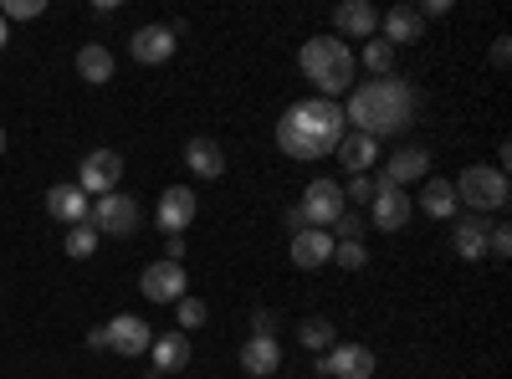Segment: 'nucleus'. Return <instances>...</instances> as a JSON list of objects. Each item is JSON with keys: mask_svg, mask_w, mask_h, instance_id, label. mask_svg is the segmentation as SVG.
Returning a JSON list of instances; mask_svg holds the SVG:
<instances>
[{"mask_svg": "<svg viewBox=\"0 0 512 379\" xmlns=\"http://www.w3.org/2000/svg\"><path fill=\"white\" fill-rule=\"evenodd\" d=\"M507 57H512V47H507V36H497V41H492V67H507Z\"/></svg>", "mask_w": 512, "mask_h": 379, "instance_id": "4c0bfd02", "label": "nucleus"}, {"mask_svg": "<svg viewBox=\"0 0 512 379\" xmlns=\"http://www.w3.org/2000/svg\"><path fill=\"white\" fill-rule=\"evenodd\" d=\"M344 134H349L344 103H328V98H303L277 118V149L287 159H303V164L333 154Z\"/></svg>", "mask_w": 512, "mask_h": 379, "instance_id": "f03ea898", "label": "nucleus"}, {"mask_svg": "<svg viewBox=\"0 0 512 379\" xmlns=\"http://www.w3.org/2000/svg\"><path fill=\"white\" fill-rule=\"evenodd\" d=\"M415 210H425V216H436V221H456V210H461L456 185L431 175V180H425V190H420V200H415Z\"/></svg>", "mask_w": 512, "mask_h": 379, "instance_id": "b1692460", "label": "nucleus"}, {"mask_svg": "<svg viewBox=\"0 0 512 379\" xmlns=\"http://www.w3.org/2000/svg\"><path fill=\"white\" fill-rule=\"evenodd\" d=\"M185 251H190L185 236H169V241H164V262H185Z\"/></svg>", "mask_w": 512, "mask_h": 379, "instance_id": "f704fd0d", "label": "nucleus"}, {"mask_svg": "<svg viewBox=\"0 0 512 379\" xmlns=\"http://www.w3.org/2000/svg\"><path fill=\"white\" fill-rule=\"evenodd\" d=\"M451 185H456V200L472 205V216H482V221L507 210V175L492 170V164H466Z\"/></svg>", "mask_w": 512, "mask_h": 379, "instance_id": "20e7f679", "label": "nucleus"}, {"mask_svg": "<svg viewBox=\"0 0 512 379\" xmlns=\"http://www.w3.org/2000/svg\"><path fill=\"white\" fill-rule=\"evenodd\" d=\"M185 170L195 180H221L226 175V149L216 139H190L185 144Z\"/></svg>", "mask_w": 512, "mask_h": 379, "instance_id": "412c9836", "label": "nucleus"}, {"mask_svg": "<svg viewBox=\"0 0 512 379\" xmlns=\"http://www.w3.org/2000/svg\"><path fill=\"white\" fill-rule=\"evenodd\" d=\"M241 369L251 379H272L282 369V344H277V333H251V339L241 344Z\"/></svg>", "mask_w": 512, "mask_h": 379, "instance_id": "2eb2a0df", "label": "nucleus"}, {"mask_svg": "<svg viewBox=\"0 0 512 379\" xmlns=\"http://www.w3.org/2000/svg\"><path fill=\"white\" fill-rule=\"evenodd\" d=\"M379 175L390 185H400V190L415 185V180H431V149H425V144H405V149L390 154V164H384Z\"/></svg>", "mask_w": 512, "mask_h": 379, "instance_id": "4468645a", "label": "nucleus"}, {"mask_svg": "<svg viewBox=\"0 0 512 379\" xmlns=\"http://www.w3.org/2000/svg\"><path fill=\"white\" fill-rule=\"evenodd\" d=\"M282 226H287L292 236H297V231H308V221H303V210H297V205H287V210H282Z\"/></svg>", "mask_w": 512, "mask_h": 379, "instance_id": "c9c22d12", "label": "nucleus"}, {"mask_svg": "<svg viewBox=\"0 0 512 379\" xmlns=\"http://www.w3.org/2000/svg\"><path fill=\"white\" fill-rule=\"evenodd\" d=\"M118 180H123V154L118 149H93L88 159L77 164V190L82 195H108V190H118Z\"/></svg>", "mask_w": 512, "mask_h": 379, "instance_id": "6e6552de", "label": "nucleus"}, {"mask_svg": "<svg viewBox=\"0 0 512 379\" xmlns=\"http://www.w3.org/2000/svg\"><path fill=\"white\" fill-rule=\"evenodd\" d=\"M113 72H118V62H113V52L103 47V41H88V47L77 52V77H82V82L103 88V82H113Z\"/></svg>", "mask_w": 512, "mask_h": 379, "instance_id": "393cba45", "label": "nucleus"}, {"mask_svg": "<svg viewBox=\"0 0 512 379\" xmlns=\"http://www.w3.org/2000/svg\"><path fill=\"white\" fill-rule=\"evenodd\" d=\"M149 349H154V369H149V379L190 369V333H180V328H169V333H159V339H154Z\"/></svg>", "mask_w": 512, "mask_h": 379, "instance_id": "a211bd4d", "label": "nucleus"}, {"mask_svg": "<svg viewBox=\"0 0 512 379\" xmlns=\"http://www.w3.org/2000/svg\"><path fill=\"white\" fill-rule=\"evenodd\" d=\"M287 257H292V267H303V272H318V267H328L333 262V236L328 231H297L292 241H287Z\"/></svg>", "mask_w": 512, "mask_h": 379, "instance_id": "f3484780", "label": "nucleus"}, {"mask_svg": "<svg viewBox=\"0 0 512 379\" xmlns=\"http://www.w3.org/2000/svg\"><path fill=\"white\" fill-rule=\"evenodd\" d=\"M415 88L405 77H374V82H359V88H349V103H344V118L354 134H369V139H390L400 129H410L415 123Z\"/></svg>", "mask_w": 512, "mask_h": 379, "instance_id": "f257e3e1", "label": "nucleus"}, {"mask_svg": "<svg viewBox=\"0 0 512 379\" xmlns=\"http://www.w3.org/2000/svg\"><path fill=\"white\" fill-rule=\"evenodd\" d=\"M328 236L333 241H364V221H359V210H344L333 226H328Z\"/></svg>", "mask_w": 512, "mask_h": 379, "instance_id": "2f4dec72", "label": "nucleus"}, {"mask_svg": "<svg viewBox=\"0 0 512 379\" xmlns=\"http://www.w3.org/2000/svg\"><path fill=\"white\" fill-rule=\"evenodd\" d=\"M41 11H47V0H6V6H0L6 21H36Z\"/></svg>", "mask_w": 512, "mask_h": 379, "instance_id": "473e14b6", "label": "nucleus"}, {"mask_svg": "<svg viewBox=\"0 0 512 379\" xmlns=\"http://www.w3.org/2000/svg\"><path fill=\"white\" fill-rule=\"evenodd\" d=\"M98 241H103V236H98L88 221H82V226H67V257H72V262H88L93 251H98Z\"/></svg>", "mask_w": 512, "mask_h": 379, "instance_id": "cd10ccee", "label": "nucleus"}, {"mask_svg": "<svg viewBox=\"0 0 512 379\" xmlns=\"http://www.w3.org/2000/svg\"><path fill=\"white\" fill-rule=\"evenodd\" d=\"M195 210H200V200H195L190 185H169L154 205V226L164 236H185V226H195Z\"/></svg>", "mask_w": 512, "mask_h": 379, "instance_id": "1a4fd4ad", "label": "nucleus"}, {"mask_svg": "<svg viewBox=\"0 0 512 379\" xmlns=\"http://www.w3.org/2000/svg\"><path fill=\"white\" fill-rule=\"evenodd\" d=\"M415 11H420V21H425V16H446L451 0H425V6H415Z\"/></svg>", "mask_w": 512, "mask_h": 379, "instance_id": "e433bc0d", "label": "nucleus"}, {"mask_svg": "<svg viewBox=\"0 0 512 379\" xmlns=\"http://www.w3.org/2000/svg\"><path fill=\"white\" fill-rule=\"evenodd\" d=\"M395 57H400V52H395L384 36H369V41H364V52H359L354 62H364V72H374V77H390Z\"/></svg>", "mask_w": 512, "mask_h": 379, "instance_id": "bb28decb", "label": "nucleus"}, {"mask_svg": "<svg viewBox=\"0 0 512 379\" xmlns=\"http://www.w3.org/2000/svg\"><path fill=\"white\" fill-rule=\"evenodd\" d=\"M175 47H180L175 26H139L134 36H128V52H134V62H144V67L169 62V57H175Z\"/></svg>", "mask_w": 512, "mask_h": 379, "instance_id": "ddd939ff", "label": "nucleus"}, {"mask_svg": "<svg viewBox=\"0 0 512 379\" xmlns=\"http://www.w3.org/2000/svg\"><path fill=\"white\" fill-rule=\"evenodd\" d=\"M297 210H303V221L313 226V231H328L338 216H344V185H338V180H328V175H318L308 190H303V205H297Z\"/></svg>", "mask_w": 512, "mask_h": 379, "instance_id": "0eeeda50", "label": "nucleus"}, {"mask_svg": "<svg viewBox=\"0 0 512 379\" xmlns=\"http://www.w3.org/2000/svg\"><path fill=\"white\" fill-rule=\"evenodd\" d=\"M297 344H303L308 354H328L338 344V328L328 318H303V323H297Z\"/></svg>", "mask_w": 512, "mask_h": 379, "instance_id": "a878e982", "label": "nucleus"}, {"mask_svg": "<svg viewBox=\"0 0 512 379\" xmlns=\"http://www.w3.org/2000/svg\"><path fill=\"white\" fill-rule=\"evenodd\" d=\"M410 216H415V200H410L400 185H390L384 175H374V200H369V221H374V231H405Z\"/></svg>", "mask_w": 512, "mask_h": 379, "instance_id": "423d86ee", "label": "nucleus"}, {"mask_svg": "<svg viewBox=\"0 0 512 379\" xmlns=\"http://www.w3.org/2000/svg\"><path fill=\"white\" fill-rule=\"evenodd\" d=\"M175 313H180V333H190V328H205V318H210V313H205V303H200V298H190V292H185V298L175 303Z\"/></svg>", "mask_w": 512, "mask_h": 379, "instance_id": "7c9ffc66", "label": "nucleus"}, {"mask_svg": "<svg viewBox=\"0 0 512 379\" xmlns=\"http://www.w3.org/2000/svg\"><path fill=\"white\" fill-rule=\"evenodd\" d=\"M333 262L344 267V272H359L369 262V246L364 241H333Z\"/></svg>", "mask_w": 512, "mask_h": 379, "instance_id": "c85d7f7f", "label": "nucleus"}, {"mask_svg": "<svg viewBox=\"0 0 512 379\" xmlns=\"http://www.w3.org/2000/svg\"><path fill=\"white\" fill-rule=\"evenodd\" d=\"M374 31H379V11L369 6V0H344V6L333 11V36L338 41H349V36L354 41H369Z\"/></svg>", "mask_w": 512, "mask_h": 379, "instance_id": "dca6fc26", "label": "nucleus"}, {"mask_svg": "<svg viewBox=\"0 0 512 379\" xmlns=\"http://www.w3.org/2000/svg\"><path fill=\"white\" fill-rule=\"evenodd\" d=\"M374 349L364 344H333L323 359H318V374H333V379H374Z\"/></svg>", "mask_w": 512, "mask_h": 379, "instance_id": "9b49d317", "label": "nucleus"}, {"mask_svg": "<svg viewBox=\"0 0 512 379\" xmlns=\"http://www.w3.org/2000/svg\"><path fill=\"white\" fill-rule=\"evenodd\" d=\"M338 164H344V170L349 175H369L374 170V164H379V139H369V134H344V139H338Z\"/></svg>", "mask_w": 512, "mask_h": 379, "instance_id": "4be33fe9", "label": "nucleus"}, {"mask_svg": "<svg viewBox=\"0 0 512 379\" xmlns=\"http://www.w3.org/2000/svg\"><path fill=\"white\" fill-rule=\"evenodd\" d=\"M451 251L461 262H482L487 257V221L482 216H456L451 226Z\"/></svg>", "mask_w": 512, "mask_h": 379, "instance_id": "5701e85b", "label": "nucleus"}, {"mask_svg": "<svg viewBox=\"0 0 512 379\" xmlns=\"http://www.w3.org/2000/svg\"><path fill=\"white\" fill-rule=\"evenodd\" d=\"M0 154H6V123H0Z\"/></svg>", "mask_w": 512, "mask_h": 379, "instance_id": "79ce46f5", "label": "nucleus"}, {"mask_svg": "<svg viewBox=\"0 0 512 379\" xmlns=\"http://www.w3.org/2000/svg\"><path fill=\"white\" fill-rule=\"evenodd\" d=\"M374 200V180L369 175H349V185H344V205L354 210V205H369Z\"/></svg>", "mask_w": 512, "mask_h": 379, "instance_id": "72a5a7b5", "label": "nucleus"}, {"mask_svg": "<svg viewBox=\"0 0 512 379\" xmlns=\"http://www.w3.org/2000/svg\"><path fill=\"white\" fill-rule=\"evenodd\" d=\"M6 47H11V21L0 16V52H6Z\"/></svg>", "mask_w": 512, "mask_h": 379, "instance_id": "a19ab883", "label": "nucleus"}, {"mask_svg": "<svg viewBox=\"0 0 512 379\" xmlns=\"http://www.w3.org/2000/svg\"><path fill=\"white\" fill-rule=\"evenodd\" d=\"M139 221H144V210H139V200L128 195V190H108V195H98L93 210H88V226H93L98 236H134Z\"/></svg>", "mask_w": 512, "mask_h": 379, "instance_id": "39448f33", "label": "nucleus"}, {"mask_svg": "<svg viewBox=\"0 0 512 379\" xmlns=\"http://www.w3.org/2000/svg\"><path fill=\"white\" fill-rule=\"evenodd\" d=\"M379 31H384V41L400 52V47H410V41H420L425 36V21H420V11L415 6H390L379 16Z\"/></svg>", "mask_w": 512, "mask_h": 379, "instance_id": "6ab92c4d", "label": "nucleus"}, {"mask_svg": "<svg viewBox=\"0 0 512 379\" xmlns=\"http://www.w3.org/2000/svg\"><path fill=\"white\" fill-rule=\"evenodd\" d=\"M297 67H303V77L318 88V98L338 103L349 88H354V77H359V62H354V47L349 41H338L333 31L303 41V52H297Z\"/></svg>", "mask_w": 512, "mask_h": 379, "instance_id": "7ed1b4c3", "label": "nucleus"}, {"mask_svg": "<svg viewBox=\"0 0 512 379\" xmlns=\"http://www.w3.org/2000/svg\"><path fill=\"white\" fill-rule=\"evenodd\" d=\"M103 328H108V349L123 354V359H139V354H149V344H154V328H149L139 313H118V318L103 323Z\"/></svg>", "mask_w": 512, "mask_h": 379, "instance_id": "f8f14e48", "label": "nucleus"}, {"mask_svg": "<svg viewBox=\"0 0 512 379\" xmlns=\"http://www.w3.org/2000/svg\"><path fill=\"white\" fill-rule=\"evenodd\" d=\"M487 257H492V262H507V257H512V226H507V221L487 226Z\"/></svg>", "mask_w": 512, "mask_h": 379, "instance_id": "c756f323", "label": "nucleus"}, {"mask_svg": "<svg viewBox=\"0 0 512 379\" xmlns=\"http://www.w3.org/2000/svg\"><path fill=\"white\" fill-rule=\"evenodd\" d=\"M88 344L93 349H108V328H88Z\"/></svg>", "mask_w": 512, "mask_h": 379, "instance_id": "ea45409f", "label": "nucleus"}, {"mask_svg": "<svg viewBox=\"0 0 512 379\" xmlns=\"http://www.w3.org/2000/svg\"><path fill=\"white\" fill-rule=\"evenodd\" d=\"M88 210H93V200L82 195L77 185H52L47 190V216L62 221V226H82V221H88Z\"/></svg>", "mask_w": 512, "mask_h": 379, "instance_id": "aec40b11", "label": "nucleus"}, {"mask_svg": "<svg viewBox=\"0 0 512 379\" xmlns=\"http://www.w3.org/2000/svg\"><path fill=\"white\" fill-rule=\"evenodd\" d=\"M185 287H190L185 262H149L144 277H139V292H144L149 303H180Z\"/></svg>", "mask_w": 512, "mask_h": 379, "instance_id": "9d476101", "label": "nucleus"}, {"mask_svg": "<svg viewBox=\"0 0 512 379\" xmlns=\"http://www.w3.org/2000/svg\"><path fill=\"white\" fill-rule=\"evenodd\" d=\"M272 323H277V318H272L267 308H262V313H256V318H251V328H256V333H272Z\"/></svg>", "mask_w": 512, "mask_h": 379, "instance_id": "58836bf2", "label": "nucleus"}]
</instances>
